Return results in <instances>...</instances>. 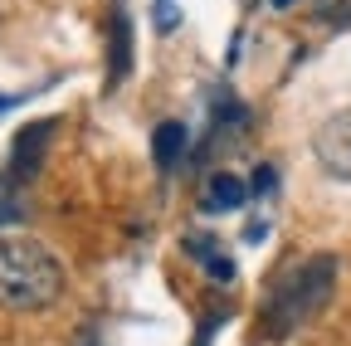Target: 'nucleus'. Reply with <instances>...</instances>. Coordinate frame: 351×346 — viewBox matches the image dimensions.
Listing matches in <instances>:
<instances>
[{
  "mask_svg": "<svg viewBox=\"0 0 351 346\" xmlns=\"http://www.w3.org/2000/svg\"><path fill=\"white\" fill-rule=\"evenodd\" d=\"M64 264L25 234H0V308L5 312H39L59 302Z\"/></svg>",
  "mask_w": 351,
  "mask_h": 346,
  "instance_id": "f257e3e1",
  "label": "nucleus"
},
{
  "mask_svg": "<svg viewBox=\"0 0 351 346\" xmlns=\"http://www.w3.org/2000/svg\"><path fill=\"white\" fill-rule=\"evenodd\" d=\"M127 45H132L127 15H122V10H112V78H108V88H117L122 73H127Z\"/></svg>",
  "mask_w": 351,
  "mask_h": 346,
  "instance_id": "423d86ee",
  "label": "nucleus"
},
{
  "mask_svg": "<svg viewBox=\"0 0 351 346\" xmlns=\"http://www.w3.org/2000/svg\"><path fill=\"white\" fill-rule=\"evenodd\" d=\"M15 214H20L15 205H0V225H5V220H15Z\"/></svg>",
  "mask_w": 351,
  "mask_h": 346,
  "instance_id": "6e6552de",
  "label": "nucleus"
},
{
  "mask_svg": "<svg viewBox=\"0 0 351 346\" xmlns=\"http://www.w3.org/2000/svg\"><path fill=\"white\" fill-rule=\"evenodd\" d=\"M313 156H317V166L327 171L332 181H346L351 186V108H337L332 117L317 122Z\"/></svg>",
  "mask_w": 351,
  "mask_h": 346,
  "instance_id": "7ed1b4c3",
  "label": "nucleus"
},
{
  "mask_svg": "<svg viewBox=\"0 0 351 346\" xmlns=\"http://www.w3.org/2000/svg\"><path fill=\"white\" fill-rule=\"evenodd\" d=\"M278 5H288V0H278Z\"/></svg>",
  "mask_w": 351,
  "mask_h": 346,
  "instance_id": "1a4fd4ad",
  "label": "nucleus"
},
{
  "mask_svg": "<svg viewBox=\"0 0 351 346\" xmlns=\"http://www.w3.org/2000/svg\"><path fill=\"white\" fill-rule=\"evenodd\" d=\"M181 147H186V127H181V122H161V127H156V166L171 171L176 156H181Z\"/></svg>",
  "mask_w": 351,
  "mask_h": 346,
  "instance_id": "39448f33",
  "label": "nucleus"
},
{
  "mask_svg": "<svg viewBox=\"0 0 351 346\" xmlns=\"http://www.w3.org/2000/svg\"><path fill=\"white\" fill-rule=\"evenodd\" d=\"M337 273H341V264L332 254H313V258H302L298 269H288L269 293V312H263L269 317V332L288 336V332L307 327L313 317H322V308L337 293Z\"/></svg>",
  "mask_w": 351,
  "mask_h": 346,
  "instance_id": "f03ea898",
  "label": "nucleus"
},
{
  "mask_svg": "<svg viewBox=\"0 0 351 346\" xmlns=\"http://www.w3.org/2000/svg\"><path fill=\"white\" fill-rule=\"evenodd\" d=\"M244 205V181L230 176V171H219V176H210L205 186V210H239Z\"/></svg>",
  "mask_w": 351,
  "mask_h": 346,
  "instance_id": "20e7f679",
  "label": "nucleus"
},
{
  "mask_svg": "<svg viewBox=\"0 0 351 346\" xmlns=\"http://www.w3.org/2000/svg\"><path fill=\"white\" fill-rule=\"evenodd\" d=\"M156 29H161V34L176 29V0H156Z\"/></svg>",
  "mask_w": 351,
  "mask_h": 346,
  "instance_id": "0eeeda50",
  "label": "nucleus"
}]
</instances>
